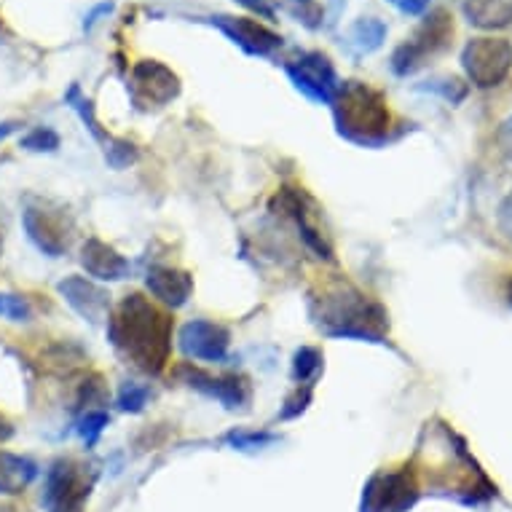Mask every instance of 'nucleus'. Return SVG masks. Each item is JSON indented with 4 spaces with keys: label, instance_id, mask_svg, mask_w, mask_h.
Segmentation results:
<instances>
[{
    "label": "nucleus",
    "instance_id": "39",
    "mask_svg": "<svg viewBox=\"0 0 512 512\" xmlns=\"http://www.w3.org/2000/svg\"><path fill=\"white\" fill-rule=\"evenodd\" d=\"M0 250H3V236H0Z\"/></svg>",
    "mask_w": 512,
    "mask_h": 512
},
{
    "label": "nucleus",
    "instance_id": "30",
    "mask_svg": "<svg viewBox=\"0 0 512 512\" xmlns=\"http://www.w3.org/2000/svg\"><path fill=\"white\" fill-rule=\"evenodd\" d=\"M496 226L507 239H512V191L502 199L499 210H496Z\"/></svg>",
    "mask_w": 512,
    "mask_h": 512
},
{
    "label": "nucleus",
    "instance_id": "5",
    "mask_svg": "<svg viewBox=\"0 0 512 512\" xmlns=\"http://www.w3.org/2000/svg\"><path fill=\"white\" fill-rule=\"evenodd\" d=\"M94 478L84 464L73 459H57L46 470L41 504L46 512H84V504L92 494Z\"/></svg>",
    "mask_w": 512,
    "mask_h": 512
},
{
    "label": "nucleus",
    "instance_id": "18",
    "mask_svg": "<svg viewBox=\"0 0 512 512\" xmlns=\"http://www.w3.org/2000/svg\"><path fill=\"white\" fill-rule=\"evenodd\" d=\"M38 478V464L27 456L0 451V494H22L33 480Z\"/></svg>",
    "mask_w": 512,
    "mask_h": 512
},
{
    "label": "nucleus",
    "instance_id": "3",
    "mask_svg": "<svg viewBox=\"0 0 512 512\" xmlns=\"http://www.w3.org/2000/svg\"><path fill=\"white\" fill-rule=\"evenodd\" d=\"M333 116H336L338 135L362 148H381L392 140V113L384 94L370 89L368 84L349 81L338 86L333 97Z\"/></svg>",
    "mask_w": 512,
    "mask_h": 512
},
{
    "label": "nucleus",
    "instance_id": "25",
    "mask_svg": "<svg viewBox=\"0 0 512 512\" xmlns=\"http://www.w3.org/2000/svg\"><path fill=\"white\" fill-rule=\"evenodd\" d=\"M0 317L11 322H30L33 319V306L25 295L0 293Z\"/></svg>",
    "mask_w": 512,
    "mask_h": 512
},
{
    "label": "nucleus",
    "instance_id": "2",
    "mask_svg": "<svg viewBox=\"0 0 512 512\" xmlns=\"http://www.w3.org/2000/svg\"><path fill=\"white\" fill-rule=\"evenodd\" d=\"M309 311L314 325L330 338H354L368 344H387L389 317L376 301L346 282L311 295Z\"/></svg>",
    "mask_w": 512,
    "mask_h": 512
},
{
    "label": "nucleus",
    "instance_id": "23",
    "mask_svg": "<svg viewBox=\"0 0 512 512\" xmlns=\"http://www.w3.org/2000/svg\"><path fill=\"white\" fill-rule=\"evenodd\" d=\"M148 397H151V389L143 387V384H135V381H126L121 392H118L116 405L124 413H140L148 405Z\"/></svg>",
    "mask_w": 512,
    "mask_h": 512
},
{
    "label": "nucleus",
    "instance_id": "4",
    "mask_svg": "<svg viewBox=\"0 0 512 512\" xmlns=\"http://www.w3.org/2000/svg\"><path fill=\"white\" fill-rule=\"evenodd\" d=\"M451 38H454V22L448 17V11H432V14L416 27V33H413L405 43H400L395 49V54H392V70H395V76H413V73L424 68L435 54H440V51L451 43Z\"/></svg>",
    "mask_w": 512,
    "mask_h": 512
},
{
    "label": "nucleus",
    "instance_id": "13",
    "mask_svg": "<svg viewBox=\"0 0 512 512\" xmlns=\"http://www.w3.org/2000/svg\"><path fill=\"white\" fill-rule=\"evenodd\" d=\"M212 25L252 57H269L282 46V38L277 33H271L269 27L261 25V22H255V19L212 17Z\"/></svg>",
    "mask_w": 512,
    "mask_h": 512
},
{
    "label": "nucleus",
    "instance_id": "38",
    "mask_svg": "<svg viewBox=\"0 0 512 512\" xmlns=\"http://www.w3.org/2000/svg\"><path fill=\"white\" fill-rule=\"evenodd\" d=\"M0 512H14V507H3V510Z\"/></svg>",
    "mask_w": 512,
    "mask_h": 512
},
{
    "label": "nucleus",
    "instance_id": "11",
    "mask_svg": "<svg viewBox=\"0 0 512 512\" xmlns=\"http://www.w3.org/2000/svg\"><path fill=\"white\" fill-rule=\"evenodd\" d=\"M177 378H183L185 384L196 392H202V395L212 397V400H218L223 408L228 411H236V408H247L250 403V387H247V381L239 376H210V373H204L199 368H191V365H180L175 370Z\"/></svg>",
    "mask_w": 512,
    "mask_h": 512
},
{
    "label": "nucleus",
    "instance_id": "6",
    "mask_svg": "<svg viewBox=\"0 0 512 512\" xmlns=\"http://www.w3.org/2000/svg\"><path fill=\"white\" fill-rule=\"evenodd\" d=\"M462 68L467 81L478 89H494L512 73V43L507 38L480 35L464 43Z\"/></svg>",
    "mask_w": 512,
    "mask_h": 512
},
{
    "label": "nucleus",
    "instance_id": "1",
    "mask_svg": "<svg viewBox=\"0 0 512 512\" xmlns=\"http://www.w3.org/2000/svg\"><path fill=\"white\" fill-rule=\"evenodd\" d=\"M108 341L137 370L159 376L172 349V319L143 295H126L108 317Z\"/></svg>",
    "mask_w": 512,
    "mask_h": 512
},
{
    "label": "nucleus",
    "instance_id": "22",
    "mask_svg": "<svg viewBox=\"0 0 512 512\" xmlns=\"http://www.w3.org/2000/svg\"><path fill=\"white\" fill-rule=\"evenodd\" d=\"M421 92H432L437 97H443L445 102H451V105H459V102L467 100V94H470V86L459 81V78H435V81H427L424 86H419Z\"/></svg>",
    "mask_w": 512,
    "mask_h": 512
},
{
    "label": "nucleus",
    "instance_id": "16",
    "mask_svg": "<svg viewBox=\"0 0 512 512\" xmlns=\"http://www.w3.org/2000/svg\"><path fill=\"white\" fill-rule=\"evenodd\" d=\"M145 287L148 293L161 301L169 309H180L188 303L191 293H194V277L188 271L169 269V266H153L145 277Z\"/></svg>",
    "mask_w": 512,
    "mask_h": 512
},
{
    "label": "nucleus",
    "instance_id": "9",
    "mask_svg": "<svg viewBox=\"0 0 512 512\" xmlns=\"http://www.w3.org/2000/svg\"><path fill=\"white\" fill-rule=\"evenodd\" d=\"M285 73L290 76L298 92L306 94L309 100L322 102V105H330L333 97H336L338 86H341L336 68L319 51H303L295 59H290L285 65Z\"/></svg>",
    "mask_w": 512,
    "mask_h": 512
},
{
    "label": "nucleus",
    "instance_id": "36",
    "mask_svg": "<svg viewBox=\"0 0 512 512\" xmlns=\"http://www.w3.org/2000/svg\"><path fill=\"white\" fill-rule=\"evenodd\" d=\"M11 435H14V429H11L9 421L0 416V443H3V440H9Z\"/></svg>",
    "mask_w": 512,
    "mask_h": 512
},
{
    "label": "nucleus",
    "instance_id": "27",
    "mask_svg": "<svg viewBox=\"0 0 512 512\" xmlns=\"http://www.w3.org/2000/svg\"><path fill=\"white\" fill-rule=\"evenodd\" d=\"M279 437L271 435V432H244V429H236V432H228L226 443L239 448V451H261L266 445L277 443Z\"/></svg>",
    "mask_w": 512,
    "mask_h": 512
},
{
    "label": "nucleus",
    "instance_id": "17",
    "mask_svg": "<svg viewBox=\"0 0 512 512\" xmlns=\"http://www.w3.org/2000/svg\"><path fill=\"white\" fill-rule=\"evenodd\" d=\"M462 14L478 30H504L512 25V0H462Z\"/></svg>",
    "mask_w": 512,
    "mask_h": 512
},
{
    "label": "nucleus",
    "instance_id": "15",
    "mask_svg": "<svg viewBox=\"0 0 512 512\" xmlns=\"http://www.w3.org/2000/svg\"><path fill=\"white\" fill-rule=\"evenodd\" d=\"M81 266L97 282H121L129 277V269H132L124 255H118L102 239H86V244L81 247Z\"/></svg>",
    "mask_w": 512,
    "mask_h": 512
},
{
    "label": "nucleus",
    "instance_id": "12",
    "mask_svg": "<svg viewBox=\"0 0 512 512\" xmlns=\"http://www.w3.org/2000/svg\"><path fill=\"white\" fill-rule=\"evenodd\" d=\"M180 92V84H177V76L169 68H164L161 62H140L132 70V97H135L140 105H153V108H161L172 102Z\"/></svg>",
    "mask_w": 512,
    "mask_h": 512
},
{
    "label": "nucleus",
    "instance_id": "35",
    "mask_svg": "<svg viewBox=\"0 0 512 512\" xmlns=\"http://www.w3.org/2000/svg\"><path fill=\"white\" fill-rule=\"evenodd\" d=\"M19 126H22L19 121H3V124H0V143H3L9 135H14Z\"/></svg>",
    "mask_w": 512,
    "mask_h": 512
},
{
    "label": "nucleus",
    "instance_id": "28",
    "mask_svg": "<svg viewBox=\"0 0 512 512\" xmlns=\"http://www.w3.org/2000/svg\"><path fill=\"white\" fill-rule=\"evenodd\" d=\"M105 161H108L113 169H126L129 164L137 161V148L126 140H110L108 137V148H105Z\"/></svg>",
    "mask_w": 512,
    "mask_h": 512
},
{
    "label": "nucleus",
    "instance_id": "20",
    "mask_svg": "<svg viewBox=\"0 0 512 512\" xmlns=\"http://www.w3.org/2000/svg\"><path fill=\"white\" fill-rule=\"evenodd\" d=\"M322 352L314 346H301L293 357V378L298 387H311V381L322 373Z\"/></svg>",
    "mask_w": 512,
    "mask_h": 512
},
{
    "label": "nucleus",
    "instance_id": "19",
    "mask_svg": "<svg viewBox=\"0 0 512 512\" xmlns=\"http://www.w3.org/2000/svg\"><path fill=\"white\" fill-rule=\"evenodd\" d=\"M384 38H387V25L381 19H360L346 33V49L357 54V57H365V54H373L376 49H381Z\"/></svg>",
    "mask_w": 512,
    "mask_h": 512
},
{
    "label": "nucleus",
    "instance_id": "10",
    "mask_svg": "<svg viewBox=\"0 0 512 512\" xmlns=\"http://www.w3.org/2000/svg\"><path fill=\"white\" fill-rule=\"evenodd\" d=\"M177 344H180V352L188 360L223 362L228 357L231 333L218 322H210V319H191L180 328Z\"/></svg>",
    "mask_w": 512,
    "mask_h": 512
},
{
    "label": "nucleus",
    "instance_id": "8",
    "mask_svg": "<svg viewBox=\"0 0 512 512\" xmlns=\"http://www.w3.org/2000/svg\"><path fill=\"white\" fill-rule=\"evenodd\" d=\"M419 502V480L405 470L376 472L362 491L360 512H408Z\"/></svg>",
    "mask_w": 512,
    "mask_h": 512
},
{
    "label": "nucleus",
    "instance_id": "7",
    "mask_svg": "<svg viewBox=\"0 0 512 512\" xmlns=\"http://www.w3.org/2000/svg\"><path fill=\"white\" fill-rule=\"evenodd\" d=\"M22 226L27 231V239L49 258H62L73 239V220L68 212L51 202H38L30 199L22 210Z\"/></svg>",
    "mask_w": 512,
    "mask_h": 512
},
{
    "label": "nucleus",
    "instance_id": "21",
    "mask_svg": "<svg viewBox=\"0 0 512 512\" xmlns=\"http://www.w3.org/2000/svg\"><path fill=\"white\" fill-rule=\"evenodd\" d=\"M65 102H68L70 108L76 110L78 116H81V121H84V124H86V129H89V132H92V135L97 137V140H105V143H108V137H105V132H102V129H100V121H97V116H94L92 100H86V97H84V94H81V89H78L76 84H73L68 89V94H65Z\"/></svg>",
    "mask_w": 512,
    "mask_h": 512
},
{
    "label": "nucleus",
    "instance_id": "33",
    "mask_svg": "<svg viewBox=\"0 0 512 512\" xmlns=\"http://www.w3.org/2000/svg\"><path fill=\"white\" fill-rule=\"evenodd\" d=\"M242 6H247L250 11H255L261 19H274V6L266 3V0H239Z\"/></svg>",
    "mask_w": 512,
    "mask_h": 512
},
{
    "label": "nucleus",
    "instance_id": "32",
    "mask_svg": "<svg viewBox=\"0 0 512 512\" xmlns=\"http://www.w3.org/2000/svg\"><path fill=\"white\" fill-rule=\"evenodd\" d=\"M389 3H395L397 9L408 14V17H421L429 6V0H389Z\"/></svg>",
    "mask_w": 512,
    "mask_h": 512
},
{
    "label": "nucleus",
    "instance_id": "34",
    "mask_svg": "<svg viewBox=\"0 0 512 512\" xmlns=\"http://www.w3.org/2000/svg\"><path fill=\"white\" fill-rule=\"evenodd\" d=\"M110 9H113V6H110V3H102V6H97V9L92 11V14H89V17H86V30H92L94 27V22H100V17L102 14H110Z\"/></svg>",
    "mask_w": 512,
    "mask_h": 512
},
{
    "label": "nucleus",
    "instance_id": "14",
    "mask_svg": "<svg viewBox=\"0 0 512 512\" xmlns=\"http://www.w3.org/2000/svg\"><path fill=\"white\" fill-rule=\"evenodd\" d=\"M57 293L65 298L70 309L76 311L78 317L89 319L92 325L110 317V295L102 290L97 282L84 277H65L57 285Z\"/></svg>",
    "mask_w": 512,
    "mask_h": 512
},
{
    "label": "nucleus",
    "instance_id": "29",
    "mask_svg": "<svg viewBox=\"0 0 512 512\" xmlns=\"http://www.w3.org/2000/svg\"><path fill=\"white\" fill-rule=\"evenodd\" d=\"M311 403V387H298L295 389L293 397H287L285 408H282V413H279V419H295V416H301L306 408H309Z\"/></svg>",
    "mask_w": 512,
    "mask_h": 512
},
{
    "label": "nucleus",
    "instance_id": "31",
    "mask_svg": "<svg viewBox=\"0 0 512 512\" xmlns=\"http://www.w3.org/2000/svg\"><path fill=\"white\" fill-rule=\"evenodd\" d=\"M496 143H499V148H502L504 159L512 161V116H507L499 124V132H496Z\"/></svg>",
    "mask_w": 512,
    "mask_h": 512
},
{
    "label": "nucleus",
    "instance_id": "24",
    "mask_svg": "<svg viewBox=\"0 0 512 512\" xmlns=\"http://www.w3.org/2000/svg\"><path fill=\"white\" fill-rule=\"evenodd\" d=\"M19 148H25L30 153H54L59 148V135L49 126H38L30 135L19 140Z\"/></svg>",
    "mask_w": 512,
    "mask_h": 512
},
{
    "label": "nucleus",
    "instance_id": "37",
    "mask_svg": "<svg viewBox=\"0 0 512 512\" xmlns=\"http://www.w3.org/2000/svg\"><path fill=\"white\" fill-rule=\"evenodd\" d=\"M507 303L512 306V277H510V282H507Z\"/></svg>",
    "mask_w": 512,
    "mask_h": 512
},
{
    "label": "nucleus",
    "instance_id": "26",
    "mask_svg": "<svg viewBox=\"0 0 512 512\" xmlns=\"http://www.w3.org/2000/svg\"><path fill=\"white\" fill-rule=\"evenodd\" d=\"M110 424L108 413L105 411H86L84 416H81V421H78V435H81V440L86 443V448H92L97 440H100V435L105 432V427Z\"/></svg>",
    "mask_w": 512,
    "mask_h": 512
}]
</instances>
